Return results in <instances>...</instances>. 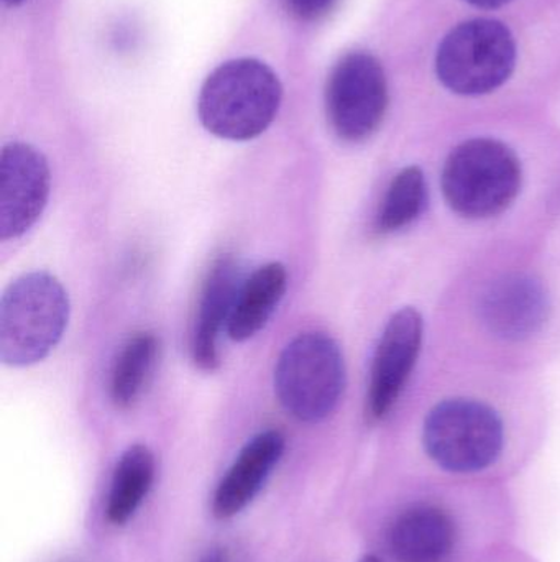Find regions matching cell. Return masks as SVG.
Here are the masks:
<instances>
[{"instance_id":"7402d4cb","label":"cell","mask_w":560,"mask_h":562,"mask_svg":"<svg viewBox=\"0 0 560 562\" xmlns=\"http://www.w3.org/2000/svg\"><path fill=\"white\" fill-rule=\"evenodd\" d=\"M7 5H20V3L25 2V0H3Z\"/></svg>"},{"instance_id":"ac0fdd59","label":"cell","mask_w":560,"mask_h":562,"mask_svg":"<svg viewBox=\"0 0 560 562\" xmlns=\"http://www.w3.org/2000/svg\"><path fill=\"white\" fill-rule=\"evenodd\" d=\"M286 12L302 22H315L328 15L339 0H282Z\"/></svg>"},{"instance_id":"9c48e42d","label":"cell","mask_w":560,"mask_h":562,"mask_svg":"<svg viewBox=\"0 0 560 562\" xmlns=\"http://www.w3.org/2000/svg\"><path fill=\"white\" fill-rule=\"evenodd\" d=\"M423 342V317L413 307L398 311L375 350L368 383L367 413L380 422L393 409L410 380Z\"/></svg>"},{"instance_id":"44dd1931","label":"cell","mask_w":560,"mask_h":562,"mask_svg":"<svg viewBox=\"0 0 560 562\" xmlns=\"http://www.w3.org/2000/svg\"><path fill=\"white\" fill-rule=\"evenodd\" d=\"M358 562H381V561L378 560L377 557H372V554H368V557L362 558V560Z\"/></svg>"},{"instance_id":"8fae6325","label":"cell","mask_w":560,"mask_h":562,"mask_svg":"<svg viewBox=\"0 0 560 562\" xmlns=\"http://www.w3.org/2000/svg\"><path fill=\"white\" fill-rule=\"evenodd\" d=\"M285 436L266 429L253 436L242 449L213 497V514L219 520H230L245 510L260 494L273 469L285 454Z\"/></svg>"},{"instance_id":"e0dca14e","label":"cell","mask_w":560,"mask_h":562,"mask_svg":"<svg viewBox=\"0 0 560 562\" xmlns=\"http://www.w3.org/2000/svg\"><path fill=\"white\" fill-rule=\"evenodd\" d=\"M427 201L424 173L418 167L404 168L395 177L378 214V231L390 234L413 224L423 214Z\"/></svg>"},{"instance_id":"ffe728a7","label":"cell","mask_w":560,"mask_h":562,"mask_svg":"<svg viewBox=\"0 0 560 562\" xmlns=\"http://www.w3.org/2000/svg\"><path fill=\"white\" fill-rule=\"evenodd\" d=\"M201 562H230L227 554L222 550H213L201 560Z\"/></svg>"},{"instance_id":"9a60e30c","label":"cell","mask_w":560,"mask_h":562,"mask_svg":"<svg viewBox=\"0 0 560 562\" xmlns=\"http://www.w3.org/2000/svg\"><path fill=\"white\" fill-rule=\"evenodd\" d=\"M157 464L147 446L134 445L121 456L112 474L105 517L114 527H124L137 514L153 487Z\"/></svg>"},{"instance_id":"2e32d148","label":"cell","mask_w":560,"mask_h":562,"mask_svg":"<svg viewBox=\"0 0 560 562\" xmlns=\"http://www.w3.org/2000/svg\"><path fill=\"white\" fill-rule=\"evenodd\" d=\"M160 353L155 334L138 333L127 340L115 360L111 376V398L117 408H130L144 395Z\"/></svg>"},{"instance_id":"277c9868","label":"cell","mask_w":560,"mask_h":562,"mask_svg":"<svg viewBox=\"0 0 560 562\" xmlns=\"http://www.w3.org/2000/svg\"><path fill=\"white\" fill-rule=\"evenodd\" d=\"M345 389L344 357L324 333H305L293 339L275 369V392L286 413L302 423L328 418Z\"/></svg>"},{"instance_id":"3957f363","label":"cell","mask_w":560,"mask_h":562,"mask_svg":"<svg viewBox=\"0 0 560 562\" xmlns=\"http://www.w3.org/2000/svg\"><path fill=\"white\" fill-rule=\"evenodd\" d=\"M522 164L515 151L493 138H472L447 158L443 190L460 216L485 220L503 213L518 196Z\"/></svg>"},{"instance_id":"8992f818","label":"cell","mask_w":560,"mask_h":562,"mask_svg":"<svg viewBox=\"0 0 560 562\" xmlns=\"http://www.w3.org/2000/svg\"><path fill=\"white\" fill-rule=\"evenodd\" d=\"M424 448L441 468L472 474L502 454L505 431L490 406L473 400H447L431 409L424 423Z\"/></svg>"},{"instance_id":"52a82bcc","label":"cell","mask_w":560,"mask_h":562,"mask_svg":"<svg viewBox=\"0 0 560 562\" xmlns=\"http://www.w3.org/2000/svg\"><path fill=\"white\" fill-rule=\"evenodd\" d=\"M388 109L384 66L370 53H347L332 68L325 86V111L338 137L364 142L375 134Z\"/></svg>"},{"instance_id":"5bb4252c","label":"cell","mask_w":560,"mask_h":562,"mask_svg":"<svg viewBox=\"0 0 560 562\" xmlns=\"http://www.w3.org/2000/svg\"><path fill=\"white\" fill-rule=\"evenodd\" d=\"M288 286L285 266L273 262L260 267L242 284L230 313L227 334L236 342L252 339L268 323Z\"/></svg>"},{"instance_id":"7c38bea8","label":"cell","mask_w":560,"mask_h":562,"mask_svg":"<svg viewBox=\"0 0 560 562\" xmlns=\"http://www.w3.org/2000/svg\"><path fill=\"white\" fill-rule=\"evenodd\" d=\"M240 269L232 256H222L209 270L193 330V359L199 369L219 367V337L227 330L240 288Z\"/></svg>"},{"instance_id":"7a4b0ae2","label":"cell","mask_w":560,"mask_h":562,"mask_svg":"<svg viewBox=\"0 0 560 562\" xmlns=\"http://www.w3.org/2000/svg\"><path fill=\"white\" fill-rule=\"evenodd\" d=\"M68 319V293L55 277H20L0 300V359L10 367L39 362L58 346Z\"/></svg>"},{"instance_id":"4fadbf2b","label":"cell","mask_w":560,"mask_h":562,"mask_svg":"<svg viewBox=\"0 0 560 562\" xmlns=\"http://www.w3.org/2000/svg\"><path fill=\"white\" fill-rule=\"evenodd\" d=\"M456 541L453 518L434 505L407 508L388 530V548L398 562H447Z\"/></svg>"},{"instance_id":"5b68a950","label":"cell","mask_w":560,"mask_h":562,"mask_svg":"<svg viewBox=\"0 0 560 562\" xmlns=\"http://www.w3.org/2000/svg\"><path fill=\"white\" fill-rule=\"evenodd\" d=\"M516 43L505 23L473 19L444 36L436 55V72L449 91L482 95L495 91L515 71Z\"/></svg>"},{"instance_id":"6da1fadb","label":"cell","mask_w":560,"mask_h":562,"mask_svg":"<svg viewBox=\"0 0 560 562\" xmlns=\"http://www.w3.org/2000/svg\"><path fill=\"white\" fill-rule=\"evenodd\" d=\"M282 98V82L265 63L232 59L207 76L197 112L204 127L216 137L252 140L275 121Z\"/></svg>"},{"instance_id":"d6986e66","label":"cell","mask_w":560,"mask_h":562,"mask_svg":"<svg viewBox=\"0 0 560 562\" xmlns=\"http://www.w3.org/2000/svg\"><path fill=\"white\" fill-rule=\"evenodd\" d=\"M467 2L479 7V9H500V7L506 5L512 0H467Z\"/></svg>"},{"instance_id":"ba28073f","label":"cell","mask_w":560,"mask_h":562,"mask_svg":"<svg viewBox=\"0 0 560 562\" xmlns=\"http://www.w3.org/2000/svg\"><path fill=\"white\" fill-rule=\"evenodd\" d=\"M49 167L28 144L5 145L0 154V239H19L35 226L49 198Z\"/></svg>"},{"instance_id":"30bf717a","label":"cell","mask_w":560,"mask_h":562,"mask_svg":"<svg viewBox=\"0 0 560 562\" xmlns=\"http://www.w3.org/2000/svg\"><path fill=\"white\" fill-rule=\"evenodd\" d=\"M551 313V301L541 281L512 273L500 277L480 294L483 326L505 340H523L542 329Z\"/></svg>"}]
</instances>
